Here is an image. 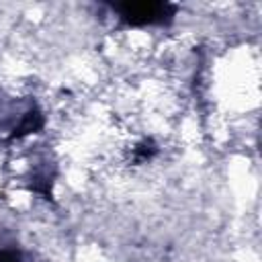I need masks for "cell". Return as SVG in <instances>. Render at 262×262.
<instances>
[{
	"label": "cell",
	"instance_id": "cell-1",
	"mask_svg": "<svg viewBox=\"0 0 262 262\" xmlns=\"http://www.w3.org/2000/svg\"><path fill=\"white\" fill-rule=\"evenodd\" d=\"M111 12L123 27L147 29V27H170L178 14L174 2L143 0V2H111Z\"/></svg>",
	"mask_w": 262,
	"mask_h": 262
},
{
	"label": "cell",
	"instance_id": "cell-2",
	"mask_svg": "<svg viewBox=\"0 0 262 262\" xmlns=\"http://www.w3.org/2000/svg\"><path fill=\"white\" fill-rule=\"evenodd\" d=\"M53 178L55 174L49 170V166H41L37 170H33V176H31V182H29V188L39 194L41 199H51V188H53Z\"/></svg>",
	"mask_w": 262,
	"mask_h": 262
},
{
	"label": "cell",
	"instance_id": "cell-3",
	"mask_svg": "<svg viewBox=\"0 0 262 262\" xmlns=\"http://www.w3.org/2000/svg\"><path fill=\"white\" fill-rule=\"evenodd\" d=\"M156 154H158V145H156L151 139H143V141H139V143L135 145V149H133V160H135L137 164H143V162L151 160Z\"/></svg>",
	"mask_w": 262,
	"mask_h": 262
},
{
	"label": "cell",
	"instance_id": "cell-4",
	"mask_svg": "<svg viewBox=\"0 0 262 262\" xmlns=\"http://www.w3.org/2000/svg\"><path fill=\"white\" fill-rule=\"evenodd\" d=\"M0 262H27V258L16 244L0 242Z\"/></svg>",
	"mask_w": 262,
	"mask_h": 262
}]
</instances>
